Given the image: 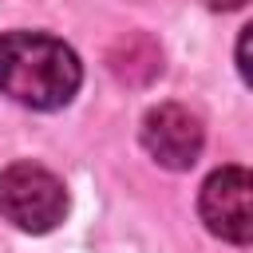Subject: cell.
Here are the masks:
<instances>
[{
  "mask_svg": "<svg viewBox=\"0 0 253 253\" xmlns=\"http://www.w3.org/2000/svg\"><path fill=\"white\" fill-rule=\"evenodd\" d=\"M206 8H213V12H237V8H245V0H202Z\"/></svg>",
  "mask_w": 253,
  "mask_h": 253,
  "instance_id": "cell-6",
  "label": "cell"
},
{
  "mask_svg": "<svg viewBox=\"0 0 253 253\" xmlns=\"http://www.w3.org/2000/svg\"><path fill=\"white\" fill-rule=\"evenodd\" d=\"M107 67L115 71V79L142 87V83H150V79L162 71V51H158V43H154L150 36L134 32V36H123V40L107 51Z\"/></svg>",
  "mask_w": 253,
  "mask_h": 253,
  "instance_id": "cell-5",
  "label": "cell"
},
{
  "mask_svg": "<svg viewBox=\"0 0 253 253\" xmlns=\"http://www.w3.org/2000/svg\"><path fill=\"white\" fill-rule=\"evenodd\" d=\"M0 213L24 233H47L67 213V190L47 166L12 162L0 170Z\"/></svg>",
  "mask_w": 253,
  "mask_h": 253,
  "instance_id": "cell-2",
  "label": "cell"
},
{
  "mask_svg": "<svg viewBox=\"0 0 253 253\" xmlns=\"http://www.w3.org/2000/svg\"><path fill=\"white\" fill-rule=\"evenodd\" d=\"M146 154L166 166V170H190L202 154V142H206V130H202V119L194 111H186L182 103H158L146 111L142 119V130H138Z\"/></svg>",
  "mask_w": 253,
  "mask_h": 253,
  "instance_id": "cell-4",
  "label": "cell"
},
{
  "mask_svg": "<svg viewBox=\"0 0 253 253\" xmlns=\"http://www.w3.org/2000/svg\"><path fill=\"white\" fill-rule=\"evenodd\" d=\"M83 83L79 55L47 32L0 36V91L32 111H55L75 99Z\"/></svg>",
  "mask_w": 253,
  "mask_h": 253,
  "instance_id": "cell-1",
  "label": "cell"
},
{
  "mask_svg": "<svg viewBox=\"0 0 253 253\" xmlns=\"http://www.w3.org/2000/svg\"><path fill=\"white\" fill-rule=\"evenodd\" d=\"M249 194H253V178L245 166H221L206 178L198 210L202 221L213 237L233 241V245H249L253 237V210H249Z\"/></svg>",
  "mask_w": 253,
  "mask_h": 253,
  "instance_id": "cell-3",
  "label": "cell"
}]
</instances>
